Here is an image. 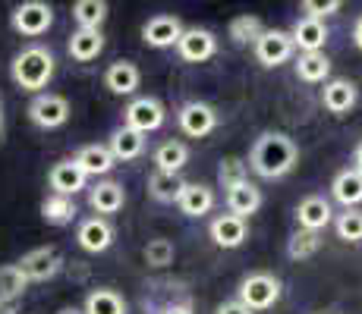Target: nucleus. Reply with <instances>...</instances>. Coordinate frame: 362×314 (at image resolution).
<instances>
[{
  "mask_svg": "<svg viewBox=\"0 0 362 314\" xmlns=\"http://www.w3.org/2000/svg\"><path fill=\"white\" fill-rule=\"evenodd\" d=\"M299 160V145L287 132H262L249 151V170L262 179L287 176Z\"/></svg>",
  "mask_w": 362,
  "mask_h": 314,
  "instance_id": "1",
  "label": "nucleus"
},
{
  "mask_svg": "<svg viewBox=\"0 0 362 314\" xmlns=\"http://www.w3.org/2000/svg\"><path fill=\"white\" fill-rule=\"evenodd\" d=\"M54 69H57V60L47 51L45 44H29L13 57L10 63V79L16 82V88L32 95H41L54 79Z\"/></svg>",
  "mask_w": 362,
  "mask_h": 314,
  "instance_id": "2",
  "label": "nucleus"
},
{
  "mask_svg": "<svg viewBox=\"0 0 362 314\" xmlns=\"http://www.w3.org/2000/svg\"><path fill=\"white\" fill-rule=\"evenodd\" d=\"M281 292H284V286L274 274H268V270H255V274L243 277L240 289H236V298L255 314V311H268L271 305L281 298Z\"/></svg>",
  "mask_w": 362,
  "mask_h": 314,
  "instance_id": "3",
  "label": "nucleus"
},
{
  "mask_svg": "<svg viewBox=\"0 0 362 314\" xmlns=\"http://www.w3.org/2000/svg\"><path fill=\"white\" fill-rule=\"evenodd\" d=\"M10 25L23 38H41L54 25V6L45 0H25L10 13Z\"/></svg>",
  "mask_w": 362,
  "mask_h": 314,
  "instance_id": "4",
  "label": "nucleus"
},
{
  "mask_svg": "<svg viewBox=\"0 0 362 314\" xmlns=\"http://www.w3.org/2000/svg\"><path fill=\"white\" fill-rule=\"evenodd\" d=\"M64 255H60L54 246H38L32 251H25L23 261H19V270L25 274V280L29 283H47L54 280V277L64 270Z\"/></svg>",
  "mask_w": 362,
  "mask_h": 314,
  "instance_id": "5",
  "label": "nucleus"
},
{
  "mask_svg": "<svg viewBox=\"0 0 362 314\" xmlns=\"http://www.w3.org/2000/svg\"><path fill=\"white\" fill-rule=\"evenodd\" d=\"M29 120L38 126V129H60L69 120V101L64 95H54V92H41L29 101Z\"/></svg>",
  "mask_w": 362,
  "mask_h": 314,
  "instance_id": "6",
  "label": "nucleus"
},
{
  "mask_svg": "<svg viewBox=\"0 0 362 314\" xmlns=\"http://www.w3.org/2000/svg\"><path fill=\"white\" fill-rule=\"evenodd\" d=\"M164 120H167V110L158 97H136V101H129L127 110H123V126L142 132V135L161 129Z\"/></svg>",
  "mask_w": 362,
  "mask_h": 314,
  "instance_id": "7",
  "label": "nucleus"
},
{
  "mask_svg": "<svg viewBox=\"0 0 362 314\" xmlns=\"http://www.w3.org/2000/svg\"><path fill=\"white\" fill-rule=\"evenodd\" d=\"M177 126L183 129V135L189 138H205L218 129V110L205 101H186L177 110Z\"/></svg>",
  "mask_w": 362,
  "mask_h": 314,
  "instance_id": "8",
  "label": "nucleus"
},
{
  "mask_svg": "<svg viewBox=\"0 0 362 314\" xmlns=\"http://www.w3.org/2000/svg\"><path fill=\"white\" fill-rule=\"evenodd\" d=\"M255 60L262 63V66H281V63H287L290 57H293V38H290V32L284 29H264L262 38L255 41Z\"/></svg>",
  "mask_w": 362,
  "mask_h": 314,
  "instance_id": "9",
  "label": "nucleus"
},
{
  "mask_svg": "<svg viewBox=\"0 0 362 314\" xmlns=\"http://www.w3.org/2000/svg\"><path fill=\"white\" fill-rule=\"evenodd\" d=\"M177 51L186 63H205L218 54V38H214V32L192 25V29H183V35H180Z\"/></svg>",
  "mask_w": 362,
  "mask_h": 314,
  "instance_id": "10",
  "label": "nucleus"
},
{
  "mask_svg": "<svg viewBox=\"0 0 362 314\" xmlns=\"http://www.w3.org/2000/svg\"><path fill=\"white\" fill-rule=\"evenodd\" d=\"M76 242H79L82 251L88 255H101L114 246V227L107 223V217H86L79 220V229H76Z\"/></svg>",
  "mask_w": 362,
  "mask_h": 314,
  "instance_id": "11",
  "label": "nucleus"
},
{
  "mask_svg": "<svg viewBox=\"0 0 362 314\" xmlns=\"http://www.w3.org/2000/svg\"><path fill=\"white\" fill-rule=\"evenodd\" d=\"M180 35H183V23L170 13H158L148 23L142 25V41L155 51H164V47H177Z\"/></svg>",
  "mask_w": 362,
  "mask_h": 314,
  "instance_id": "12",
  "label": "nucleus"
},
{
  "mask_svg": "<svg viewBox=\"0 0 362 314\" xmlns=\"http://www.w3.org/2000/svg\"><path fill=\"white\" fill-rule=\"evenodd\" d=\"M208 236L218 248H240L249 236V223L243 217H233V214H218L208 223Z\"/></svg>",
  "mask_w": 362,
  "mask_h": 314,
  "instance_id": "13",
  "label": "nucleus"
},
{
  "mask_svg": "<svg viewBox=\"0 0 362 314\" xmlns=\"http://www.w3.org/2000/svg\"><path fill=\"white\" fill-rule=\"evenodd\" d=\"M224 201H227V214L249 220L252 214H259V207H262V188L255 183H249V179H243V183L227 188Z\"/></svg>",
  "mask_w": 362,
  "mask_h": 314,
  "instance_id": "14",
  "label": "nucleus"
},
{
  "mask_svg": "<svg viewBox=\"0 0 362 314\" xmlns=\"http://www.w3.org/2000/svg\"><path fill=\"white\" fill-rule=\"evenodd\" d=\"M296 223L299 229H309V233H322L328 223H334V207L325 195H309V198L299 201L296 207Z\"/></svg>",
  "mask_w": 362,
  "mask_h": 314,
  "instance_id": "15",
  "label": "nucleus"
},
{
  "mask_svg": "<svg viewBox=\"0 0 362 314\" xmlns=\"http://www.w3.org/2000/svg\"><path fill=\"white\" fill-rule=\"evenodd\" d=\"M86 173L79 170L76 160H57V164L47 170V186L54 188V195H64V198H76V192L86 188Z\"/></svg>",
  "mask_w": 362,
  "mask_h": 314,
  "instance_id": "16",
  "label": "nucleus"
},
{
  "mask_svg": "<svg viewBox=\"0 0 362 314\" xmlns=\"http://www.w3.org/2000/svg\"><path fill=\"white\" fill-rule=\"evenodd\" d=\"M88 205H92V211H98V217L117 214L127 205V188H123V183H117V179H98V183L88 188Z\"/></svg>",
  "mask_w": 362,
  "mask_h": 314,
  "instance_id": "17",
  "label": "nucleus"
},
{
  "mask_svg": "<svg viewBox=\"0 0 362 314\" xmlns=\"http://www.w3.org/2000/svg\"><path fill=\"white\" fill-rule=\"evenodd\" d=\"M356 101H359L356 82H350V79H331V82H325L322 104H325V110H331L334 116L350 114V110L356 107Z\"/></svg>",
  "mask_w": 362,
  "mask_h": 314,
  "instance_id": "18",
  "label": "nucleus"
},
{
  "mask_svg": "<svg viewBox=\"0 0 362 314\" xmlns=\"http://www.w3.org/2000/svg\"><path fill=\"white\" fill-rule=\"evenodd\" d=\"M328 25L318 23V19H296V25L290 29V38H293V47H299V54H315L325 47V41H328Z\"/></svg>",
  "mask_w": 362,
  "mask_h": 314,
  "instance_id": "19",
  "label": "nucleus"
},
{
  "mask_svg": "<svg viewBox=\"0 0 362 314\" xmlns=\"http://www.w3.org/2000/svg\"><path fill=\"white\" fill-rule=\"evenodd\" d=\"M177 207H180V214H186V217H205V214H211V207H214V188L205 186V183H186L183 192H180Z\"/></svg>",
  "mask_w": 362,
  "mask_h": 314,
  "instance_id": "20",
  "label": "nucleus"
},
{
  "mask_svg": "<svg viewBox=\"0 0 362 314\" xmlns=\"http://www.w3.org/2000/svg\"><path fill=\"white\" fill-rule=\"evenodd\" d=\"M139 82H142V73L129 60H117L104 69V88L114 95H132L139 88Z\"/></svg>",
  "mask_w": 362,
  "mask_h": 314,
  "instance_id": "21",
  "label": "nucleus"
},
{
  "mask_svg": "<svg viewBox=\"0 0 362 314\" xmlns=\"http://www.w3.org/2000/svg\"><path fill=\"white\" fill-rule=\"evenodd\" d=\"M331 198L337 205H344V211L359 207L362 205V173H356L353 167L350 170H340L331 183Z\"/></svg>",
  "mask_w": 362,
  "mask_h": 314,
  "instance_id": "22",
  "label": "nucleus"
},
{
  "mask_svg": "<svg viewBox=\"0 0 362 314\" xmlns=\"http://www.w3.org/2000/svg\"><path fill=\"white\" fill-rule=\"evenodd\" d=\"M66 47H69V57H73L76 63H92V60H98L101 51H104V32L76 29Z\"/></svg>",
  "mask_w": 362,
  "mask_h": 314,
  "instance_id": "23",
  "label": "nucleus"
},
{
  "mask_svg": "<svg viewBox=\"0 0 362 314\" xmlns=\"http://www.w3.org/2000/svg\"><path fill=\"white\" fill-rule=\"evenodd\" d=\"M73 160L79 164V170L86 173V176H107L117 164L107 145H86V148H79V155Z\"/></svg>",
  "mask_w": 362,
  "mask_h": 314,
  "instance_id": "24",
  "label": "nucleus"
},
{
  "mask_svg": "<svg viewBox=\"0 0 362 314\" xmlns=\"http://www.w3.org/2000/svg\"><path fill=\"white\" fill-rule=\"evenodd\" d=\"M107 148H110V155H114V160H136V157H142V151H145V135L129 129V126H120V129L110 132Z\"/></svg>",
  "mask_w": 362,
  "mask_h": 314,
  "instance_id": "25",
  "label": "nucleus"
},
{
  "mask_svg": "<svg viewBox=\"0 0 362 314\" xmlns=\"http://www.w3.org/2000/svg\"><path fill=\"white\" fill-rule=\"evenodd\" d=\"M183 186H186V179L180 173H161V170L148 173V195L155 201H161V205H177Z\"/></svg>",
  "mask_w": 362,
  "mask_h": 314,
  "instance_id": "26",
  "label": "nucleus"
},
{
  "mask_svg": "<svg viewBox=\"0 0 362 314\" xmlns=\"http://www.w3.org/2000/svg\"><path fill=\"white\" fill-rule=\"evenodd\" d=\"M82 314H127V298H123L117 289L98 286V289H92L86 296Z\"/></svg>",
  "mask_w": 362,
  "mask_h": 314,
  "instance_id": "27",
  "label": "nucleus"
},
{
  "mask_svg": "<svg viewBox=\"0 0 362 314\" xmlns=\"http://www.w3.org/2000/svg\"><path fill=\"white\" fill-rule=\"evenodd\" d=\"M41 217L51 227H69L76 217H79V207H76V198H64V195H47L41 201Z\"/></svg>",
  "mask_w": 362,
  "mask_h": 314,
  "instance_id": "28",
  "label": "nucleus"
},
{
  "mask_svg": "<svg viewBox=\"0 0 362 314\" xmlns=\"http://www.w3.org/2000/svg\"><path fill=\"white\" fill-rule=\"evenodd\" d=\"M296 76L309 85H318V82H328L331 76V57L325 51L315 54H299L296 57Z\"/></svg>",
  "mask_w": 362,
  "mask_h": 314,
  "instance_id": "29",
  "label": "nucleus"
},
{
  "mask_svg": "<svg viewBox=\"0 0 362 314\" xmlns=\"http://www.w3.org/2000/svg\"><path fill=\"white\" fill-rule=\"evenodd\" d=\"M155 170L161 173H180L186 164H189V148L183 142H164L155 148Z\"/></svg>",
  "mask_w": 362,
  "mask_h": 314,
  "instance_id": "30",
  "label": "nucleus"
},
{
  "mask_svg": "<svg viewBox=\"0 0 362 314\" xmlns=\"http://www.w3.org/2000/svg\"><path fill=\"white\" fill-rule=\"evenodd\" d=\"M73 19L79 29H98L107 19V4L104 0H76L73 4Z\"/></svg>",
  "mask_w": 362,
  "mask_h": 314,
  "instance_id": "31",
  "label": "nucleus"
},
{
  "mask_svg": "<svg viewBox=\"0 0 362 314\" xmlns=\"http://www.w3.org/2000/svg\"><path fill=\"white\" fill-rule=\"evenodd\" d=\"M262 19L259 16H249V13H243V16H236L230 23V29H227V35H230V41L236 47H255V41L262 38Z\"/></svg>",
  "mask_w": 362,
  "mask_h": 314,
  "instance_id": "32",
  "label": "nucleus"
},
{
  "mask_svg": "<svg viewBox=\"0 0 362 314\" xmlns=\"http://www.w3.org/2000/svg\"><path fill=\"white\" fill-rule=\"evenodd\" d=\"M25 289H29V280L19 270V264H4L0 267V298L4 302H19L25 296Z\"/></svg>",
  "mask_w": 362,
  "mask_h": 314,
  "instance_id": "33",
  "label": "nucleus"
},
{
  "mask_svg": "<svg viewBox=\"0 0 362 314\" xmlns=\"http://www.w3.org/2000/svg\"><path fill=\"white\" fill-rule=\"evenodd\" d=\"M318 248H322V233H309V229H296L287 242V255L293 258V261H305V258H312Z\"/></svg>",
  "mask_w": 362,
  "mask_h": 314,
  "instance_id": "34",
  "label": "nucleus"
},
{
  "mask_svg": "<svg viewBox=\"0 0 362 314\" xmlns=\"http://www.w3.org/2000/svg\"><path fill=\"white\" fill-rule=\"evenodd\" d=\"M334 233L344 242H362V211L359 207H350V211L337 214V217H334Z\"/></svg>",
  "mask_w": 362,
  "mask_h": 314,
  "instance_id": "35",
  "label": "nucleus"
},
{
  "mask_svg": "<svg viewBox=\"0 0 362 314\" xmlns=\"http://www.w3.org/2000/svg\"><path fill=\"white\" fill-rule=\"evenodd\" d=\"M142 255H145V264H148V267H170L173 264V258H177V248H173V242L170 239H161V236H158V239H148V246L142 248Z\"/></svg>",
  "mask_w": 362,
  "mask_h": 314,
  "instance_id": "36",
  "label": "nucleus"
},
{
  "mask_svg": "<svg viewBox=\"0 0 362 314\" xmlns=\"http://www.w3.org/2000/svg\"><path fill=\"white\" fill-rule=\"evenodd\" d=\"M243 179H249V173H246V164H243L240 157H224L218 164V183L224 186V192L230 186H236V183H243Z\"/></svg>",
  "mask_w": 362,
  "mask_h": 314,
  "instance_id": "37",
  "label": "nucleus"
},
{
  "mask_svg": "<svg viewBox=\"0 0 362 314\" xmlns=\"http://www.w3.org/2000/svg\"><path fill=\"white\" fill-rule=\"evenodd\" d=\"M299 10H303L309 19H318V23H325L328 16H337V13L344 10V4H340V0H305Z\"/></svg>",
  "mask_w": 362,
  "mask_h": 314,
  "instance_id": "38",
  "label": "nucleus"
},
{
  "mask_svg": "<svg viewBox=\"0 0 362 314\" xmlns=\"http://www.w3.org/2000/svg\"><path fill=\"white\" fill-rule=\"evenodd\" d=\"M148 314H196L189 298H170V302H161V305H145Z\"/></svg>",
  "mask_w": 362,
  "mask_h": 314,
  "instance_id": "39",
  "label": "nucleus"
},
{
  "mask_svg": "<svg viewBox=\"0 0 362 314\" xmlns=\"http://www.w3.org/2000/svg\"><path fill=\"white\" fill-rule=\"evenodd\" d=\"M214 314H252V311H249L246 305L240 302V298H230V302H221V305H218V311H214Z\"/></svg>",
  "mask_w": 362,
  "mask_h": 314,
  "instance_id": "40",
  "label": "nucleus"
},
{
  "mask_svg": "<svg viewBox=\"0 0 362 314\" xmlns=\"http://www.w3.org/2000/svg\"><path fill=\"white\" fill-rule=\"evenodd\" d=\"M353 44H356L359 51H362V16L356 19V23H353Z\"/></svg>",
  "mask_w": 362,
  "mask_h": 314,
  "instance_id": "41",
  "label": "nucleus"
},
{
  "mask_svg": "<svg viewBox=\"0 0 362 314\" xmlns=\"http://www.w3.org/2000/svg\"><path fill=\"white\" fill-rule=\"evenodd\" d=\"M353 170L362 173V142L356 145V151H353Z\"/></svg>",
  "mask_w": 362,
  "mask_h": 314,
  "instance_id": "42",
  "label": "nucleus"
},
{
  "mask_svg": "<svg viewBox=\"0 0 362 314\" xmlns=\"http://www.w3.org/2000/svg\"><path fill=\"white\" fill-rule=\"evenodd\" d=\"M0 314H19L16 302H4V298H0Z\"/></svg>",
  "mask_w": 362,
  "mask_h": 314,
  "instance_id": "43",
  "label": "nucleus"
},
{
  "mask_svg": "<svg viewBox=\"0 0 362 314\" xmlns=\"http://www.w3.org/2000/svg\"><path fill=\"white\" fill-rule=\"evenodd\" d=\"M57 314H82V308H76V305H66V308H60Z\"/></svg>",
  "mask_w": 362,
  "mask_h": 314,
  "instance_id": "44",
  "label": "nucleus"
},
{
  "mask_svg": "<svg viewBox=\"0 0 362 314\" xmlns=\"http://www.w3.org/2000/svg\"><path fill=\"white\" fill-rule=\"evenodd\" d=\"M0 135H4V97H0Z\"/></svg>",
  "mask_w": 362,
  "mask_h": 314,
  "instance_id": "45",
  "label": "nucleus"
}]
</instances>
